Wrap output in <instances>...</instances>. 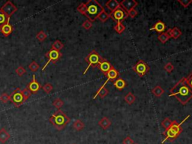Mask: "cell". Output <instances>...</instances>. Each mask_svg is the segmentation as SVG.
Segmentation results:
<instances>
[{
	"label": "cell",
	"mask_w": 192,
	"mask_h": 144,
	"mask_svg": "<svg viewBox=\"0 0 192 144\" xmlns=\"http://www.w3.org/2000/svg\"><path fill=\"white\" fill-rule=\"evenodd\" d=\"M170 97L174 96L182 104L185 105L192 98V89L185 81V77L181 79L170 90Z\"/></svg>",
	"instance_id": "6da1fadb"
},
{
	"label": "cell",
	"mask_w": 192,
	"mask_h": 144,
	"mask_svg": "<svg viewBox=\"0 0 192 144\" xmlns=\"http://www.w3.org/2000/svg\"><path fill=\"white\" fill-rule=\"evenodd\" d=\"M189 118L190 115L187 116V117H185V120L182 121V122H181L180 123H178V122L175 120L173 121L171 126L170 127L168 130H166V132L164 133V134H166V137H165L164 140L162 141V143H164L165 141H168V140L172 142L174 140H176V139L179 137V134L182 133V124Z\"/></svg>",
	"instance_id": "7a4b0ae2"
},
{
	"label": "cell",
	"mask_w": 192,
	"mask_h": 144,
	"mask_svg": "<svg viewBox=\"0 0 192 144\" xmlns=\"http://www.w3.org/2000/svg\"><path fill=\"white\" fill-rule=\"evenodd\" d=\"M71 119L61 110H58L50 118V122L59 131L63 129L69 123Z\"/></svg>",
	"instance_id": "3957f363"
},
{
	"label": "cell",
	"mask_w": 192,
	"mask_h": 144,
	"mask_svg": "<svg viewBox=\"0 0 192 144\" xmlns=\"http://www.w3.org/2000/svg\"><path fill=\"white\" fill-rule=\"evenodd\" d=\"M87 11L85 16L92 23L96 21L98 15L104 10V7L96 0H89L86 3Z\"/></svg>",
	"instance_id": "277c9868"
},
{
	"label": "cell",
	"mask_w": 192,
	"mask_h": 144,
	"mask_svg": "<svg viewBox=\"0 0 192 144\" xmlns=\"http://www.w3.org/2000/svg\"><path fill=\"white\" fill-rule=\"evenodd\" d=\"M101 57L100 56L99 54L96 52V50H93L86 57L85 60L87 63H88V66L87 68L86 69V70L84 71L83 74H86V72H88V70L89 69V68L91 66H94L96 67V66H98L99 64V62H101Z\"/></svg>",
	"instance_id": "5b68a950"
},
{
	"label": "cell",
	"mask_w": 192,
	"mask_h": 144,
	"mask_svg": "<svg viewBox=\"0 0 192 144\" xmlns=\"http://www.w3.org/2000/svg\"><path fill=\"white\" fill-rule=\"evenodd\" d=\"M10 101L17 107H19L20 106H21L26 102V99L23 97L22 90L20 88L15 89L13 93L10 95Z\"/></svg>",
	"instance_id": "8992f818"
},
{
	"label": "cell",
	"mask_w": 192,
	"mask_h": 144,
	"mask_svg": "<svg viewBox=\"0 0 192 144\" xmlns=\"http://www.w3.org/2000/svg\"><path fill=\"white\" fill-rule=\"evenodd\" d=\"M62 54L61 53V52L54 50L53 49L50 50L46 53V57L47 58H48V60L46 64L44 65V66L42 68V71H44L45 69L47 67V66L50 62L54 63V64H56L58 60L62 57Z\"/></svg>",
	"instance_id": "52a82bcc"
},
{
	"label": "cell",
	"mask_w": 192,
	"mask_h": 144,
	"mask_svg": "<svg viewBox=\"0 0 192 144\" xmlns=\"http://www.w3.org/2000/svg\"><path fill=\"white\" fill-rule=\"evenodd\" d=\"M134 71H135L136 74H137L140 77H143L144 75H146L149 71V67L146 62H145L143 60H139L137 62V64L132 68Z\"/></svg>",
	"instance_id": "ba28073f"
},
{
	"label": "cell",
	"mask_w": 192,
	"mask_h": 144,
	"mask_svg": "<svg viewBox=\"0 0 192 144\" xmlns=\"http://www.w3.org/2000/svg\"><path fill=\"white\" fill-rule=\"evenodd\" d=\"M128 17H129V14H128L127 11H125L121 7L117 8L114 11L111 12L110 14V18H111L113 21H116L117 23L121 22L122 21H124Z\"/></svg>",
	"instance_id": "9c48e42d"
},
{
	"label": "cell",
	"mask_w": 192,
	"mask_h": 144,
	"mask_svg": "<svg viewBox=\"0 0 192 144\" xmlns=\"http://www.w3.org/2000/svg\"><path fill=\"white\" fill-rule=\"evenodd\" d=\"M0 9H1V10L7 15L8 18H11V17L18 11V8H17L16 6H15V5L11 1L6 2Z\"/></svg>",
	"instance_id": "30bf717a"
},
{
	"label": "cell",
	"mask_w": 192,
	"mask_h": 144,
	"mask_svg": "<svg viewBox=\"0 0 192 144\" xmlns=\"http://www.w3.org/2000/svg\"><path fill=\"white\" fill-rule=\"evenodd\" d=\"M120 7L122 8L125 11L128 12L131 11L132 9H134L136 6H137L138 2L135 0H123L120 2Z\"/></svg>",
	"instance_id": "8fae6325"
},
{
	"label": "cell",
	"mask_w": 192,
	"mask_h": 144,
	"mask_svg": "<svg viewBox=\"0 0 192 144\" xmlns=\"http://www.w3.org/2000/svg\"><path fill=\"white\" fill-rule=\"evenodd\" d=\"M106 76L107 77V80H106V81L104 82V84H103V86H101V87L100 88V89H98V90H101L102 89H104V88L105 87L106 85H107V83H108V81H110V80H114V79L117 78V77H119V72H117V70H116L115 68L113 67V66H112L111 69H110V70L107 73Z\"/></svg>",
	"instance_id": "7c38bea8"
},
{
	"label": "cell",
	"mask_w": 192,
	"mask_h": 144,
	"mask_svg": "<svg viewBox=\"0 0 192 144\" xmlns=\"http://www.w3.org/2000/svg\"><path fill=\"white\" fill-rule=\"evenodd\" d=\"M32 77H33V79H32V81L30 82V83H29V84L27 85V87L26 88H27V89H29V90L32 93L35 94V93H37V92H38L39 89L41 88V86L40 83H39L36 80V79H35V74L32 76Z\"/></svg>",
	"instance_id": "4fadbf2b"
},
{
	"label": "cell",
	"mask_w": 192,
	"mask_h": 144,
	"mask_svg": "<svg viewBox=\"0 0 192 144\" xmlns=\"http://www.w3.org/2000/svg\"><path fill=\"white\" fill-rule=\"evenodd\" d=\"M112 66L110 62H109L107 60L104 59H101V62L98 64V68H99L100 70L104 74H107V73L110 70Z\"/></svg>",
	"instance_id": "5bb4252c"
},
{
	"label": "cell",
	"mask_w": 192,
	"mask_h": 144,
	"mask_svg": "<svg viewBox=\"0 0 192 144\" xmlns=\"http://www.w3.org/2000/svg\"><path fill=\"white\" fill-rule=\"evenodd\" d=\"M13 29H14L13 26L9 24V21H8L5 24H4L2 26L0 27V32H1L4 36L8 37V35H10L12 33Z\"/></svg>",
	"instance_id": "9a60e30c"
},
{
	"label": "cell",
	"mask_w": 192,
	"mask_h": 144,
	"mask_svg": "<svg viewBox=\"0 0 192 144\" xmlns=\"http://www.w3.org/2000/svg\"><path fill=\"white\" fill-rule=\"evenodd\" d=\"M105 5L111 12L114 11L115 10L120 7L119 2H118L117 0H109L105 3Z\"/></svg>",
	"instance_id": "2e32d148"
},
{
	"label": "cell",
	"mask_w": 192,
	"mask_h": 144,
	"mask_svg": "<svg viewBox=\"0 0 192 144\" xmlns=\"http://www.w3.org/2000/svg\"><path fill=\"white\" fill-rule=\"evenodd\" d=\"M11 135L5 128L0 129V143H5L10 139Z\"/></svg>",
	"instance_id": "e0dca14e"
},
{
	"label": "cell",
	"mask_w": 192,
	"mask_h": 144,
	"mask_svg": "<svg viewBox=\"0 0 192 144\" xmlns=\"http://www.w3.org/2000/svg\"><path fill=\"white\" fill-rule=\"evenodd\" d=\"M168 33L169 34L171 38H174V39H177V38H179V37L182 35V32H181L180 29L177 27L170 29L169 30H168Z\"/></svg>",
	"instance_id": "ac0fdd59"
},
{
	"label": "cell",
	"mask_w": 192,
	"mask_h": 144,
	"mask_svg": "<svg viewBox=\"0 0 192 144\" xmlns=\"http://www.w3.org/2000/svg\"><path fill=\"white\" fill-rule=\"evenodd\" d=\"M165 29H166V25L164 23L161 22V21H158V22L156 23L155 24L152 26L150 29V30H155L158 32H164Z\"/></svg>",
	"instance_id": "d6986e66"
},
{
	"label": "cell",
	"mask_w": 192,
	"mask_h": 144,
	"mask_svg": "<svg viewBox=\"0 0 192 144\" xmlns=\"http://www.w3.org/2000/svg\"><path fill=\"white\" fill-rule=\"evenodd\" d=\"M98 125L101 127L104 130L107 129L108 128H110V126L111 125V122L107 117H103L101 119V120L98 122Z\"/></svg>",
	"instance_id": "ffe728a7"
},
{
	"label": "cell",
	"mask_w": 192,
	"mask_h": 144,
	"mask_svg": "<svg viewBox=\"0 0 192 144\" xmlns=\"http://www.w3.org/2000/svg\"><path fill=\"white\" fill-rule=\"evenodd\" d=\"M113 85L118 90H122L127 86V83L123 79L119 78L115 82H113Z\"/></svg>",
	"instance_id": "44dd1931"
},
{
	"label": "cell",
	"mask_w": 192,
	"mask_h": 144,
	"mask_svg": "<svg viewBox=\"0 0 192 144\" xmlns=\"http://www.w3.org/2000/svg\"><path fill=\"white\" fill-rule=\"evenodd\" d=\"M110 18V14H109L108 13H107V11H105V9H104V10L101 11V13L98 16V18H97V19L99 20L102 23H104L106 22V21H107V20Z\"/></svg>",
	"instance_id": "7402d4cb"
},
{
	"label": "cell",
	"mask_w": 192,
	"mask_h": 144,
	"mask_svg": "<svg viewBox=\"0 0 192 144\" xmlns=\"http://www.w3.org/2000/svg\"><path fill=\"white\" fill-rule=\"evenodd\" d=\"M170 38H171V36H170L169 34L168 33V32H162V33H161L160 35H158V39L159 41H160V42L162 43V44H165Z\"/></svg>",
	"instance_id": "603a6c76"
},
{
	"label": "cell",
	"mask_w": 192,
	"mask_h": 144,
	"mask_svg": "<svg viewBox=\"0 0 192 144\" xmlns=\"http://www.w3.org/2000/svg\"><path fill=\"white\" fill-rule=\"evenodd\" d=\"M124 99H125V102L128 104L131 105V104H133L134 102L135 101L136 98H135V95H134V94L132 93V92H129V93H128L127 95L125 96Z\"/></svg>",
	"instance_id": "cb8c5ba5"
},
{
	"label": "cell",
	"mask_w": 192,
	"mask_h": 144,
	"mask_svg": "<svg viewBox=\"0 0 192 144\" xmlns=\"http://www.w3.org/2000/svg\"><path fill=\"white\" fill-rule=\"evenodd\" d=\"M152 92L155 96L158 98L163 95L164 92V90L160 86H156L154 89H152Z\"/></svg>",
	"instance_id": "d4e9b609"
},
{
	"label": "cell",
	"mask_w": 192,
	"mask_h": 144,
	"mask_svg": "<svg viewBox=\"0 0 192 144\" xmlns=\"http://www.w3.org/2000/svg\"><path fill=\"white\" fill-rule=\"evenodd\" d=\"M73 127H74V129L80 131H82V130L85 128V125H84V123L81 120H77L74 122V124H73Z\"/></svg>",
	"instance_id": "484cf974"
},
{
	"label": "cell",
	"mask_w": 192,
	"mask_h": 144,
	"mask_svg": "<svg viewBox=\"0 0 192 144\" xmlns=\"http://www.w3.org/2000/svg\"><path fill=\"white\" fill-rule=\"evenodd\" d=\"M8 21H10V18H8L7 15L0 9V27L5 24Z\"/></svg>",
	"instance_id": "4316f807"
},
{
	"label": "cell",
	"mask_w": 192,
	"mask_h": 144,
	"mask_svg": "<svg viewBox=\"0 0 192 144\" xmlns=\"http://www.w3.org/2000/svg\"><path fill=\"white\" fill-rule=\"evenodd\" d=\"M108 93H109L108 89H106V88L104 87V89H102L101 90H98V92H96V94L95 95L94 97H93V99H96L98 95L100 96V98H103L106 97V96L108 95Z\"/></svg>",
	"instance_id": "83f0119b"
},
{
	"label": "cell",
	"mask_w": 192,
	"mask_h": 144,
	"mask_svg": "<svg viewBox=\"0 0 192 144\" xmlns=\"http://www.w3.org/2000/svg\"><path fill=\"white\" fill-rule=\"evenodd\" d=\"M63 47H64V44H62L59 40H57L56 41H54V43L52 44V46H51V49L54 50L59 51V52H60V50Z\"/></svg>",
	"instance_id": "f1b7e54d"
},
{
	"label": "cell",
	"mask_w": 192,
	"mask_h": 144,
	"mask_svg": "<svg viewBox=\"0 0 192 144\" xmlns=\"http://www.w3.org/2000/svg\"><path fill=\"white\" fill-rule=\"evenodd\" d=\"M114 29L118 34H121L125 30V26H124L121 22L117 23V24L114 26Z\"/></svg>",
	"instance_id": "f546056e"
},
{
	"label": "cell",
	"mask_w": 192,
	"mask_h": 144,
	"mask_svg": "<svg viewBox=\"0 0 192 144\" xmlns=\"http://www.w3.org/2000/svg\"><path fill=\"white\" fill-rule=\"evenodd\" d=\"M77 10L78 12H80V13L81 14L86 15V11H87L86 4V3H83V2L81 3V4L77 7Z\"/></svg>",
	"instance_id": "4dcf8cb0"
},
{
	"label": "cell",
	"mask_w": 192,
	"mask_h": 144,
	"mask_svg": "<svg viewBox=\"0 0 192 144\" xmlns=\"http://www.w3.org/2000/svg\"><path fill=\"white\" fill-rule=\"evenodd\" d=\"M173 121H171L169 118H165L164 120L161 122V126L164 128L165 130H168L172 125Z\"/></svg>",
	"instance_id": "1f68e13d"
},
{
	"label": "cell",
	"mask_w": 192,
	"mask_h": 144,
	"mask_svg": "<svg viewBox=\"0 0 192 144\" xmlns=\"http://www.w3.org/2000/svg\"><path fill=\"white\" fill-rule=\"evenodd\" d=\"M63 104H64L63 101L61 100V99L59 98L56 99V100H54V101L53 102V105H54L56 108H57L58 110H60V108L63 106Z\"/></svg>",
	"instance_id": "d6a6232c"
},
{
	"label": "cell",
	"mask_w": 192,
	"mask_h": 144,
	"mask_svg": "<svg viewBox=\"0 0 192 144\" xmlns=\"http://www.w3.org/2000/svg\"><path fill=\"white\" fill-rule=\"evenodd\" d=\"M47 34L45 33L44 31H40V32H38V34L36 35V38L39 41H44L45 39L47 38Z\"/></svg>",
	"instance_id": "836d02e7"
},
{
	"label": "cell",
	"mask_w": 192,
	"mask_h": 144,
	"mask_svg": "<svg viewBox=\"0 0 192 144\" xmlns=\"http://www.w3.org/2000/svg\"><path fill=\"white\" fill-rule=\"evenodd\" d=\"M39 68H40V66L36 62L33 61L31 64L29 65V70H31L32 72H35L38 70Z\"/></svg>",
	"instance_id": "e575fe53"
},
{
	"label": "cell",
	"mask_w": 192,
	"mask_h": 144,
	"mask_svg": "<svg viewBox=\"0 0 192 144\" xmlns=\"http://www.w3.org/2000/svg\"><path fill=\"white\" fill-rule=\"evenodd\" d=\"M0 101L3 104H6L10 101V95H8L7 93H2L0 95Z\"/></svg>",
	"instance_id": "d590c367"
},
{
	"label": "cell",
	"mask_w": 192,
	"mask_h": 144,
	"mask_svg": "<svg viewBox=\"0 0 192 144\" xmlns=\"http://www.w3.org/2000/svg\"><path fill=\"white\" fill-rule=\"evenodd\" d=\"M42 89H43V90L45 92H46V93H50V92H51V91L53 90V89H54V87H53V86H52V84H51V83H46V84L44 85V86H43V87H42Z\"/></svg>",
	"instance_id": "8d00e7d4"
},
{
	"label": "cell",
	"mask_w": 192,
	"mask_h": 144,
	"mask_svg": "<svg viewBox=\"0 0 192 144\" xmlns=\"http://www.w3.org/2000/svg\"><path fill=\"white\" fill-rule=\"evenodd\" d=\"M22 93H23V97H24V98L26 99V101L27 100V99H29V97H30L31 95H32V92H31L30 91L27 89V88H25L24 89H23V90H22Z\"/></svg>",
	"instance_id": "74e56055"
},
{
	"label": "cell",
	"mask_w": 192,
	"mask_h": 144,
	"mask_svg": "<svg viewBox=\"0 0 192 144\" xmlns=\"http://www.w3.org/2000/svg\"><path fill=\"white\" fill-rule=\"evenodd\" d=\"M82 26L83 28H84V29H86V30H89V29H90L93 27V23H92L91 21H89V20H86V21H84L83 24H82Z\"/></svg>",
	"instance_id": "f35d334b"
},
{
	"label": "cell",
	"mask_w": 192,
	"mask_h": 144,
	"mask_svg": "<svg viewBox=\"0 0 192 144\" xmlns=\"http://www.w3.org/2000/svg\"><path fill=\"white\" fill-rule=\"evenodd\" d=\"M164 69V70L166 71L167 72L171 73L173 71V69H174V66H173V64L171 62H168L165 65Z\"/></svg>",
	"instance_id": "ab89813d"
},
{
	"label": "cell",
	"mask_w": 192,
	"mask_h": 144,
	"mask_svg": "<svg viewBox=\"0 0 192 144\" xmlns=\"http://www.w3.org/2000/svg\"><path fill=\"white\" fill-rule=\"evenodd\" d=\"M178 2L180 3L184 8H187L192 3V0H178Z\"/></svg>",
	"instance_id": "60d3db41"
},
{
	"label": "cell",
	"mask_w": 192,
	"mask_h": 144,
	"mask_svg": "<svg viewBox=\"0 0 192 144\" xmlns=\"http://www.w3.org/2000/svg\"><path fill=\"white\" fill-rule=\"evenodd\" d=\"M26 69H25L23 67H22V66H20V67H18V69H16L17 74H18V76H20V77H22L23 74H26Z\"/></svg>",
	"instance_id": "b9f144b4"
},
{
	"label": "cell",
	"mask_w": 192,
	"mask_h": 144,
	"mask_svg": "<svg viewBox=\"0 0 192 144\" xmlns=\"http://www.w3.org/2000/svg\"><path fill=\"white\" fill-rule=\"evenodd\" d=\"M185 81L187 84L189 86V87L192 89V72L187 77H185Z\"/></svg>",
	"instance_id": "7bdbcfd3"
},
{
	"label": "cell",
	"mask_w": 192,
	"mask_h": 144,
	"mask_svg": "<svg viewBox=\"0 0 192 144\" xmlns=\"http://www.w3.org/2000/svg\"><path fill=\"white\" fill-rule=\"evenodd\" d=\"M128 14H129V16L131 17L132 18H135L137 14H138V12L135 10V8H134V9H132L131 11H129L128 12Z\"/></svg>",
	"instance_id": "ee69618b"
},
{
	"label": "cell",
	"mask_w": 192,
	"mask_h": 144,
	"mask_svg": "<svg viewBox=\"0 0 192 144\" xmlns=\"http://www.w3.org/2000/svg\"><path fill=\"white\" fill-rule=\"evenodd\" d=\"M134 140L130 137H127L123 140V144H134Z\"/></svg>",
	"instance_id": "f6af8a7d"
},
{
	"label": "cell",
	"mask_w": 192,
	"mask_h": 144,
	"mask_svg": "<svg viewBox=\"0 0 192 144\" xmlns=\"http://www.w3.org/2000/svg\"><path fill=\"white\" fill-rule=\"evenodd\" d=\"M134 144H138V143H134Z\"/></svg>",
	"instance_id": "bcb514c9"
},
{
	"label": "cell",
	"mask_w": 192,
	"mask_h": 144,
	"mask_svg": "<svg viewBox=\"0 0 192 144\" xmlns=\"http://www.w3.org/2000/svg\"><path fill=\"white\" fill-rule=\"evenodd\" d=\"M74 144H75V143H74Z\"/></svg>",
	"instance_id": "7dc6e473"
}]
</instances>
